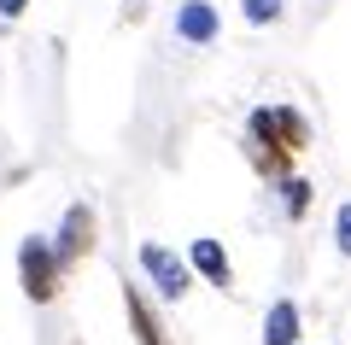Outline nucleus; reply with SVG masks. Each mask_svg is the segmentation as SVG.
<instances>
[{
    "instance_id": "obj_1",
    "label": "nucleus",
    "mask_w": 351,
    "mask_h": 345,
    "mask_svg": "<svg viewBox=\"0 0 351 345\" xmlns=\"http://www.w3.org/2000/svg\"><path fill=\"white\" fill-rule=\"evenodd\" d=\"M252 141H258V158L269 176H287V158L311 147V129L293 106H258L252 111Z\"/></svg>"
},
{
    "instance_id": "obj_2",
    "label": "nucleus",
    "mask_w": 351,
    "mask_h": 345,
    "mask_svg": "<svg viewBox=\"0 0 351 345\" xmlns=\"http://www.w3.org/2000/svg\"><path fill=\"white\" fill-rule=\"evenodd\" d=\"M18 275H24V293L36 298V305H47L53 293H59V263H53V246L41 235H29L24 246H18Z\"/></svg>"
},
{
    "instance_id": "obj_3",
    "label": "nucleus",
    "mask_w": 351,
    "mask_h": 345,
    "mask_svg": "<svg viewBox=\"0 0 351 345\" xmlns=\"http://www.w3.org/2000/svg\"><path fill=\"white\" fill-rule=\"evenodd\" d=\"M94 235H100L94 205H71V211H64V222H59V240H47V246H53V263L71 270L76 258H88V252H94Z\"/></svg>"
},
{
    "instance_id": "obj_4",
    "label": "nucleus",
    "mask_w": 351,
    "mask_h": 345,
    "mask_svg": "<svg viewBox=\"0 0 351 345\" xmlns=\"http://www.w3.org/2000/svg\"><path fill=\"white\" fill-rule=\"evenodd\" d=\"M141 270L152 275V287H158L164 298H182V293H188V281H193L188 258H176V252L158 246V240H147V246H141Z\"/></svg>"
},
{
    "instance_id": "obj_5",
    "label": "nucleus",
    "mask_w": 351,
    "mask_h": 345,
    "mask_svg": "<svg viewBox=\"0 0 351 345\" xmlns=\"http://www.w3.org/2000/svg\"><path fill=\"white\" fill-rule=\"evenodd\" d=\"M217 29H223V18H217L211 0H182V6H176V36L188 41V47L217 41Z\"/></svg>"
},
{
    "instance_id": "obj_6",
    "label": "nucleus",
    "mask_w": 351,
    "mask_h": 345,
    "mask_svg": "<svg viewBox=\"0 0 351 345\" xmlns=\"http://www.w3.org/2000/svg\"><path fill=\"white\" fill-rule=\"evenodd\" d=\"M263 345H299V305L276 298L269 316H263Z\"/></svg>"
},
{
    "instance_id": "obj_7",
    "label": "nucleus",
    "mask_w": 351,
    "mask_h": 345,
    "mask_svg": "<svg viewBox=\"0 0 351 345\" xmlns=\"http://www.w3.org/2000/svg\"><path fill=\"white\" fill-rule=\"evenodd\" d=\"M188 270H199L205 281H217V287H228V281H234V270H228V252L217 246V240H193V252H188Z\"/></svg>"
},
{
    "instance_id": "obj_8",
    "label": "nucleus",
    "mask_w": 351,
    "mask_h": 345,
    "mask_svg": "<svg viewBox=\"0 0 351 345\" xmlns=\"http://www.w3.org/2000/svg\"><path fill=\"white\" fill-rule=\"evenodd\" d=\"M123 305H129V322H135V340L141 345H164V322L152 316V305H147L141 287H123Z\"/></svg>"
},
{
    "instance_id": "obj_9",
    "label": "nucleus",
    "mask_w": 351,
    "mask_h": 345,
    "mask_svg": "<svg viewBox=\"0 0 351 345\" xmlns=\"http://www.w3.org/2000/svg\"><path fill=\"white\" fill-rule=\"evenodd\" d=\"M281 205H287V217L299 222L304 211H311V182H299V176H281Z\"/></svg>"
},
{
    "instance_id": "obj_10",
    "label": "nucleus",
    "mask_w": 351,
    "mask_h": 345,
    "mask_svg": "<svg viewBox=\"0 0 351 345\" xmlns=\"http://www.w3.org/2000/svg\"><path fill=\"white\" fill-rule=\"evenodd\" d=\"M246 6V24H276L281 18V0H240Z\"/></svg>"
},
{
    "instance_id": "obj_11",
    "label": "nucleus",
    "mask_w": 351,
    "mask_h": 345,
    "mask_svg": "<svg viewBox=\"0 0 351 345\" xmlns=\"http://www.w3.org/2000/svg\"><path fill=\"white\" fill-rule=\"evenodd\" d=\"M334 240H339V252L351 258V205H339V217H334Z\"/></svg>"
},
{
    "instance_id": "obj_12",
    "label": "nucleus",
    "mask_w": 351,
    "mask_h": 345,
    "mask_svg": "<svg viewBox=\"0 0 351 345\" xmlns=\"http://www.w3.org/2000/svg\"><path fill=\"white\" fill-rule=\"evenodd\" d=\"M24 6H29V0H0V18H18Z\"/></svg>"
}]
</instances>
